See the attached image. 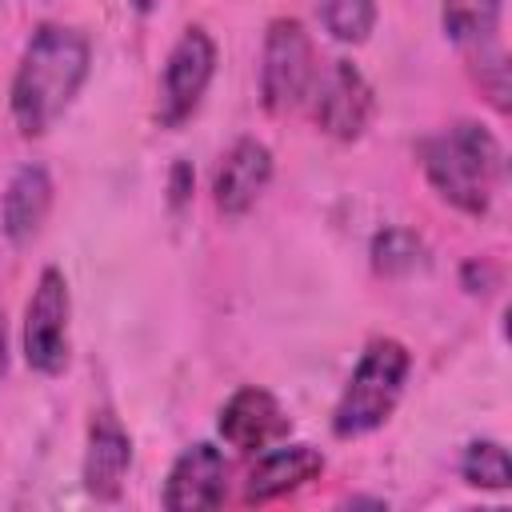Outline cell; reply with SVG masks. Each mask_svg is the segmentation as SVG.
Returning a JSON list of instances; mask_svg holds the SVG:
<instances>
[{
  "instance_id": "obj_1",
  "label": "cell",
  "mask_w": 512,
  "mask_h": 512,
  "mask_svg": "<svg viewBox=\"0 0 512 512\" xmlns=\"http://www.w3.org/2000/svg\"><path fill=\"white\" fill-rule=\"evenodd\" d=\"M92 68V44L72 24H40L12 72L8 112L20 136H44L80 96Z\"/></svg>"
},
{
  "instance_id": "obj_2",
  "label": "cell",
  "mask_w": 512,
  "mask_h": 512,
  "mask_svg": "<svg viewBox=\"0 0 512 512\" xmlns=\"http://www.w3.org/2000/svg\"><path fill=\"white\" fill-rule=\"evenodd\" d=\"M416 156L436 196L464 216H484L492 208V196L508 168L504 144L476 120H456L436 136H424Z\"/></svg>"
},
{
  "instance_id": "obj_3",
  "label": "cell",
  "mask_w": 512,
  "mask_h": 512,
  "mask_svg": "<svg viewBox=\"0 0 512 512\" xmlns=\"http://www.w3.org/2000/svg\"><path fill=\"white\" fill-rule=\"evenodd\" d=\"M412 372V352L396 336H376L360 352L336 408H332V432L340 440H356L376 432L400 404L404 384Z\"/></svg>"
},
{
  "instance_id": "obj_4",
  "label": "cell",
  "mask_w": 512,
  "mask_h": 512,
  "mask_svg": "<svg viewBox=\"0 0 512 512\" xmlns=\"http://www.w3.org/2000/svg\"><path fill=\"white\" fill-rule=\"evenodd\" d=\"M316 48L296 16H276L260 48V104L272 116L300 108L316 80Z\"/></svg>"
},
{
  "instance_id": "obj_5",
  "label": "cell",
  "mask_w": 512,
  "mask_h": 512,
  "mask_svg": "<svg viewBox=\"0 0 512 512\" xmlns=\"http://www.w3.org/2000/svg\"><path fill=\"white\" fill-rule=\"evenodd\" d=\"M216 76V40L208 28L188 24L176 44L168 48L164 72H160V100H156V120L164 128H180L184 120L196 116L208 84Z\"/></svg>"
},
{
  "instance_id": "obj_6",
  "label": "cell",
  "mask_w": 512,
  "mask_h": 512,
  "mask_svg": "<svg viewBox=\"0 0 512 512\" xmlns=\"http://www.w3.org/2000/svg\"><path fill=\"white\" fill-rule=\"evenodd\" d=\"M308 104H312V120L324 136H332L340 144H352L372 124L376 92L352 60H328L324 68H316Z\"/></svg>"
},
{
  "instance_id": "obj_7",
  "label": "cell",
  "mask_w": 512,
  "mask_h": 512,
  "mask_svg": "<svg viewBox=\"0 0 512 512\" xmlns=\"http://www.w3.org/2000/svg\"><path fill=\"white\" fill-rule=\"evenodd\" d=\"M72 296L60 268H44L24 304V360L40 376H60L68 364Z\"/></svg>"
},
{
  "instance_id": "obj_8",
  "label": "cell",
  "mask_w": 512,
  "mask_h": 512,
  "mask_svg": "<svg viewBox=\"0 0 512 512\" xmlns=\"http://www.w3.org/2000/svg\"><path fill=\"white\" fill-rule=\"evenodd\" d=\"M216 432L228 448L236 452H264L280 440H288L292 432V420L284 412V404L260 388V384H244L236 388L224 404H220V416H216Z\"/></svg>"
},
{
  "instance_id": "obj_9",
  "label": "cell",
  "mask_w": 512,
  "mask_h": 512,
  "mask_svg": "<svg viewBox=\"0 0 512 512\" xmlns=\"http://www.w3.org/2000/svg\"><path fill=\"white\" fill-rule=\"evenodd\" d=\"M224 496H228L224 452L208 440H196L172 460L160 500L168 512H208V508H220Z\"/></svg>"
},
{
  "instance_id": "obj_10",
  "label": "cell",
  "mask_w": 512,
  "mask_h": 512,
  "mask_svg": "<svg viewBox=\"0 0 512 512\" xmlns=\"http://www.w3.org/2000/svg\"><path fill=\"white\" fill-rule=\"evenodd\" d=\"M272 180V148L256 136H240L216 164L212 176V204L224 216H244Z\"/></svg>"
},
{
  "instance_id": "obj_11",
  "label": "cell",
  "mask_w": 512,
  "mask_h": 512,
  "mask_svg": "<svg viewBox=\"0 0 512 512\" xmlns=\"http://www.w3.org/2000/svg\"><path fill=\"white\" fill-rule=\"evenodd\" d=\"M128 468H132V436L124 432V424L112 412H96L88 424L84 460H80L84 492L96 500H116Z\"/></svg>"
},
{
  "instance_id": "obj_12",
  "label": "cell",
  "mask_w": 512,
  "mask_h": 512,
  "mask_svg": "<svg viewBox=\"0 0 512 512\" xmlns=\"http://www.w3.org/2000/svg\"><path fill=\"white\" fill-rule=\"evenodd\" d=\"M52 192H56L52 188V172L44 164H36V160L20 164L8 176L4 196H0V228H4L12 248H28L40 236V228H44V220L52 212Z\"/></svg>"
},
{
  "instance_id": "obj_13",
  "label": "cell",
  "mask_w": 512,
  "mask_h": 512,
  "mask_svg": "<svg viewBox=\"0 0 512 512\" xmlns=\"http://www.w3.org/2000/svg\"><path fill=\"white\" fill-rule=\"evenodd\" d=\"M324 472V452L312 444H272L264 452H256V464L248 472L244 484V500L248 504H268L280 500L304 484H312Z\"/></svg>"
},
{
  "instance_id": "obj_14",
  "label": "cell",
  "mask_w": 512,
  "mask_h": 512,
  "mask_svg": "<svg viewBox=\"0 0 512 512\" xmlns=\"http://www.w3.org/2000/svg\"><path fill=\"white\" fill-rule=\"evenodd\" d=\"M500 4L504 0H440V28L464 52L492 44L500 32Z\"/></svg>"
},
{
  "instance_id": "obj_15",
  "label": "cell",
  "mask_w": 512,
  "mask_h": 512,
  "mask_svg": "<svg viewBox=\"0 0 512 512\" xmlns=\"http://www.w3.org/2000/svg\"><path fill=\"white\" fill-rule=\"evenodd\" d=\"M368 256H372L376 276H408V272H416L428 260V248H424L420 232L392 224V228H384V232L372 236Z\"/></svg>"
},
{
  "instance_id": "obj_16",
  "label": "cell",
  "mask_w": 512,
  "mask_h": 512,
  "mask_svg": "<svg viewBox=\"0 0 512 512\" xmlns=\"http://www.w3.org/2000/svg\"><path fill=\"white\" fill-rule=\"evenodd\" d=\"M460 476L464 484L472 488H484V492H504L512 484V460H508V448L500 440H472L460 456Z\"/></svg>"
},
{
  "instance_id": "obj_17",
  "label": "cell",
  "mask_w": 512,
  "mask_h": 512,
  "mask_svg": "<svg viewBox=\"0 0 512 512\" xmlns=\"http://www.w3.org/2000/svg\"><path fill=\"white\" fill-rule=\"evenodd\" d=\"M316 8L336 44H364L376 28V0H316Z\"/></svg>"
},
{
  "instance_id": "obj_18",
  "label": "cell",
  "mask_w": 512,
  "mask_h": 512,
  "mask_svg": "<svg viewBox=\"0 0 512 512\" xmlns=\"http://www.w3.org/2000/svg\"><path fill=\"white\" fill-rule=\"evenodd\" d=\"M468 64H472V76L480 84V92L488 96V104L496 112H508V96H512V76H508V56L504 48L492 40V44H480L468 52Z\"/></svg>"
},
{
  "instance_id": "obj_19",
  "label": "cell",
  "mask_w": 512,
  "mask_h": 512,
  "mask_svg": "<svg viewBox=\"0 0 512 512\" xmlns=\"http://www.w3.org/2000/svg\"><path fill=\"white\" fill-rule=\"evenodd\" d=\"M192 188H196V172L188 160H176L168 168V208L172 212H184L192 204Z\"/></svg>"
},
{
  "instance_id": "obj_20",
  "label": "cell",
  "mask_w": 512,
  "mask_h": 512,
  "mask_svg": "<svg viewBox=\"0 0 512 512\" xmlns=\"http://www.w3.org/2000/svg\"><path fill=\"white\" fill-rule=\"evenodd\" d=\"M460 280H464V288H468L472 296H480V292H488V284L496 280V272H492L488 264H480V260H468L464 272H460Z\"/></svg>"
},
{
  "instance_id": "obj_21",
  "label": "cell",
  "mask_w": 512,
  "mask_h": 512,
  "mask_svg": "<svg viewBox=\"0 0 512 512\" xmlns=\"http://www.w3.org/2000/svg\"><path fill=\"white\" fill-rule=\"evenodd\" d=\"M8 368V324H4V308H0V376Z\"/></svg>"
},
{
  "instance_id": "obj_22",
  "label": "cell",
  "mask_w": 512,
  "mask_h": 512,
  "mask_svg": "<svg viewBox=\"0 0 512 512\" xmlns=\"http://www.w3.org/2000/svg\"><path fill=\"white\" fill-rule=\"evenodd\" d=\"M128 4H132L140 16H148V12H156V8H160V0H128Z\"/></svg>"
}]
</instances>
